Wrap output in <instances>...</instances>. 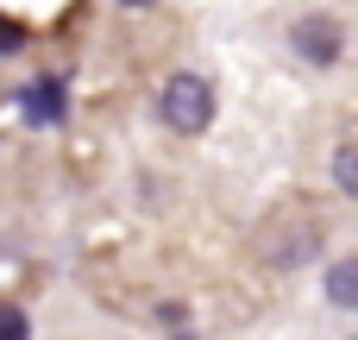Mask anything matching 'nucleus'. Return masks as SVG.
Segmentation results:
<instances>
[{"mask_svg": "<svg viewBox=\"0 0 358 340\" xmlns=\"http://www.w3.org/2000/svg\"><path fill=\"white\" fill-rule=\"evenodd\" d=\"M157 114H164L170 132H208V120H214V88H208L201 76H170L164 95H157Z\"/></svg>", "mask_w": 358, "mask_h": 340, "instance_id": "obj_1", "label": "nucleus"}, {"mask_svg": "<svg viewBox=\"0 0 358 340\" xmlns=\"http://www.w3.org/2000/svg\"><path fill=\"white\" fill-rule=\"evenodd\" d=\"M296 50L308 57V63H340V50H346V25L334 19V13H308V19H296Z\"/></svg>", "mask_w": 358, "mask_h": 340, "instance_id": "obj_2", "label": "nucleus"}, {"mask_svg": "<svg viewBox=\"0 0 358 340\" xmlns=\"http://www.w3.org/2000/svg\"><path fill=\"white\" fill-rule=\"evenodd\" d=\"M25 114H31L38 126L63 120V88H57V82H31V88H25Z\"/></svg>", "mask_w": 358, "mask_h": 340, "instance_id": "obj_3", "label": "nucleus"}, {"mask_svg": "<svg viewBox=\"0 0 358 340\" xmlns=\"http://www.w3.org/2000/svg\"><path fill=\"white\" fill-rule=\"evenodd\" d=\"M327 297H334L340 309H352V303H358V265H352V259H340V265L327 271Z\"/></svg>", "mask_w": 358, "mask_h": 340, "instance_id": "obj_4", "label": "nucleus"}, {"mask_svg": "<svg viewBox=\"0 0 358 340\" xmlns=\"http://www.w3.org/2000/svg\"><path fill=\"white\" fill-rule=\"evenodd\" d=\"M334 183H340V196H358V151H352V145H340V158H334Z\"/></svg>", "mask_w": 358, "mask_h": 340, "instance_id": "obj_5", "label": "nucleus"}, {"mask_svg": "<svg viewBox=\"0 0 358 340\" xmlns=\"http://www.w3.org/2000/svg\"><path fill=\"white\" fill-rule=\"evenodd\" d=\"M19 44H25V32H19V19H6V13H0V57H13Z\"/></svg>", "mask_w": 358, "mask_h": 340, "instance_id": "obj_6", "label": "nucleus"}, {"mask_svg": "<svg viewBox=\"0 0 358 340\" xmlns=\"http://www.w3.org/2000/svg\"><path fill=\"white\" fill-rule=\"evenodd\" d=\"M25 328H31V322H25L19 309H0V340H25Z\"/></svg>", "mask_w": 358, "mask_h": 340, "instance_id": "obj_7", "label": "nucleus"}, {"mask_svg": "<svg viewBox=\"0 0 358 340\" xmlns=\"http://www.w3.org/2000/svg\"><path fill=\"white\" fill-rule=\"evenodd\" d=\"M120 6H157V0H120Z\"/></svg>", "mask_w": 358, "mask_h": 340, "instance_id": "obj_8", "label": "nucleus"}]
</instances>
